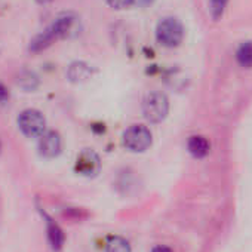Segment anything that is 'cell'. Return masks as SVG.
I'll list each match as a JSON object with an SVG mask.
<instances>
[{"mask_svg": "<svg viewBox=\"0 0 252 252\" xmlns=\"http://www.w3.org/2000/svg\"><path fill=\"white\" fill-rule=\"evenodd\" d=\"M156 39L165 48H177L184 39V27L180 20L166 17L158 23Z\"/></svg>", "mask_w": 252, "mask_h": 252, "instance_id": "1", "label": "cell"}, {"mask_svg": "<svg viewBox=\"0 0 252 252\" xmlns=\"http://www.w3.org/2000/svg\"><path fill=\"white\" fill-rule=\"evenodd\" d=\"M169 113V99L162 92H150L143 101V114L150 123H160Z\"/></svg>", "mask_w": 252, "mask_h": 252, "instance_id": "2", "label": "cell"}, {"mask_svg": "<svg viewBox=\"0 0 252 252\" xmlns=\"http://www.w3.org/2000/svg\"><path fill=\"white\" fill-rule=\"evenodd\" d=\"M123 146L134 152V153H143L146 152L153 141V135L150 129L144 125H132L123 132Z\"/></svg>", "mask_w": 252, "mask_h": 252, "instance_id": "3", "label": "cell"}, {"mask_svg": "<svg viewBox=\"0 0 252 252\" xmlns=\"http://www.w3.org/2000/svg\"><path fill=\"white\" fill-rule=\"evenodd\" d=\"M18 126L26 137L34 138V137H40L45 132L46 120L40 111L34 108H29L18 116Z\"/></svg>", "mask_w": 252, "mask_h": 252, "instance_id": "4", "label": "cell"}, {"mask_svg": "<svg viewBox=\"0 0 252 252\" xmlns=\"http://www.w3.org/2000/svg\"><path fill=\"white\" fill-rule=\"evenodd\" d=\"M99 168H101V162L95 152L86 149L77 155L76 165H74V169L77 174L85 175V177H94L98 174Z\"/></svg>", "mask_w": 252, "mask_h": 252, "instance_id": "5", "label": "cell"}, {"mask_svg": "<svg viewBox=\"0 0 252 252\" xmlns=\"http://www.w3.org/2000/svg\"><path fill=\"white\" fill-rule=\"evenodd\" d=\"M63 149V141L58 132L55 131H48L40 135L39 140V152L43 158L52 159L57 158L61 153Z\"/></svg>", "mask_w": 252, "mask_h": 252, "instance_id": "6", "label": "cell"}, {"mask_svg": "<svg viewBox=\"0 0 252 252\" xmlns=\"http://www.w3.org/2000/svg\"><path fill=\"white\" fill-rule=\"evenodd\" d=\"M74 23H76V17H74L73 14L64 12V14L58 15V17L54 20V23L48 27V30L51 32V34L54 36V39H55V42H57V40H60V39L67 37V36L71 33V30H73V27H74Z\"/></svg>", "mask_w": 252, "mask_h": 252, "instance_id": "7", "label": "cell"}, {"mask_svg": "<svg viewBox=\"0 0 252 252\" xmlns=\"http://www.w3.org/2000/svg\"><path fill=\"white\" fill-rule=\"evenodd\" d=\"M42 217L45 218V222H46V233H48V240L52 246L54 251H60L64 245V240H65V236H64V231L63 228L46 214L42 211Z\"/></svg>", "mask_w": 252, "mask_h": 252, "instance_id": "8", "label": "cell"}, {"mask_svg": "<svg viewBox=\"0 0 252 252\" xmlns=\"http://www.w3.org/2000/svg\"><path fill=\"white\" fill-rule=\"evenodd\" d=\"M91 76H92V67L89 64L83 63V61H76V63L70 64V67L67 70V77L73 83L85 82Z\"/></svg>", "mask_w": 252, "mask_h": 252, "instance_id": "9", "label": "cell"}, {"mask_svg": "<svg viewBox=\"0 0 252 252\" xmlns=\"http://www.w3.org/2000/svg\"><path fill=\"white\" fill-rule=\"evenodd\" d=\"M187 147H189L190 155L193 158H196V159L205 158L209 153V149H211L208 140L205 137H202V135H193V137H190V140L187 143Z\"/></svg>", "mask_w": 252, "mask_h": 252, "instance_id": "10", "label": "cell"}, {"mask_svg": "<svg viewBox=\"0 0 252 252\" xmlns=\"http://www.w3.org/2000/svg\"><path fill=\"white\" fill-rule=\"evenodd\" d=\"M55 42V39H54V36L51 34V32L46 29L45 32H42V33H39L37 36H34V39L30 42V52H33V54H37V52H42V51H45L46 48H49L52 43Z\"/></svg>", "mask_w": 252, "mask_h": 252, "instance_id": "11", "label": "cell"}, {"mask_svg": "<svg viewBox=\"0 0 252 252\" xmlns=\"http://www.w3.org/2000/svg\"><path fill=\"white\" fill-rule=\"evenodd\" d=\"M236 61L243 68H252V42H243L236 51Z\"/></svg>", "mask_w": 252, "mask_h": 252, "instance_id": "12", "label": "cell"}, {"mask_svg": "<svg viewBox=\"0 0 252 252\" xmlns=\"http://www.w3.org/2000/svg\"><path fill=\"white\" fill-rule=\"evenodd\" d=\"M105 252H132L129 242L122 236H113L105 245Z\"/></svg>", "mask_w": 252, "mask_h": 252, "instance_id": "13", "label": "cell"}, {"mask_svg": "<svg viewBox=\"0 0 252 252\" xmlns=\"http://www.w3.org/2000/svg\"><path fill=\"white\" fill-rule=\"evenodd\" d=\"M17 82H18V85H20L21 88H24L26 91H33V89H36L37 85H39L37 76H36L33 71H27V70L20 73Z\"/></svg>", "mask_w": 252, "mask_h": 252, "instance_id": "14", "label": "cell"}, {"mask_svg": "<svg viewBox=\"0 0 252 252\" xmlns=\"http://www.w3.org/2000/svg\"><path fill=\"white\" fill-rule=\"evenodd\" d=\"M227 3H228V0H211L209 2V12H211L214 20H218L222 17Z\"/></svg>", "mask_w": 252, "mask_h": 252, "instance_id": "15", "label": "cell"}, {"mask_svg": "<svg viewBox=\"0 0 252 252\" xmlns=\"http://www.w3.org/2000/svg\"><path fill=\"white\" fill-rule=\"evenodd\" d=\"M107 3L113 9H125L128 6H132V0H107Z\"/></svg>", "mask_w": 252, "mask_h": 252, "instance_id": "16", "label": "cell"}, {"mask_svg": "<svg viewBox=\"0 0 252 252\" xmlns=\"http://www.w3.org/2000/svg\"><path fill=\"white\" fill-rule=\"evenodd\" d=\"M8 99H9V91L2 82H0V104H5Z\"/></svg>", "mask_w": 252, "mask_h": 252, "instance_id": "17", "label": "cell"}, {"mask_svg": "<svg viewBox=\"0 0 252 252\" xmlns=\"http://www.w3.org/2000/svg\"><path fill=\"white\" fill-rule=\"evenodd\" d=\"M155 0H132V5L138 6V8H147L150 5H153Z\"/></svg>", "mask_w": 252, "mask_h": 252, "instance_id": "18", "label": "cell"}, {"mask_svg": "<svg viewBox=\"0 0 252 252\" xmlns=\"http://www.w3.org/2000/svg\"><path fill=\"white\" fill-rule=\"evenodd\" d=\"M152 252H172V251H171V248H168V246L159 245V246H155V248L152 249Z\"/></svg>", "mask_w": 252, "mask_h": 252, "instance_id": "19", "label": "cell"}, {"mask_svg": "<svg viewBox=\"0 0 252 252\" xmlns=\"http://www.w3.org/2000/svg\"><path fill=\"white\" fill-rule=\"evenodd\" d=\"M37 3H40V5H46V3H51L52 0H36Z\"/></svg>", "mask_w": 252, "mask_h": 252, "instance_id": "20", "label": "cell"}, {"mask_svg": "<svg viewBox=\"0 0 252 252\" xmlns=\"http://www.w3.org/2000/svg\"><path fill=\"white\" fill-rule=\"evenodd\" d=\"M0 149H2V146H0Z\"/></svg>", "mask_w": 252, "mask_h": 252, "instance_id": "21", "label": "cell"}]
</instances>
